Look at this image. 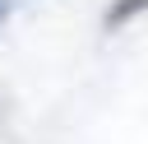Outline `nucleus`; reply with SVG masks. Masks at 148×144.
Returning <instances> with one entry per match:
<instances>
[{
  "instance_id": "f03ea898",
  "label": "nucleus",
  "mask_w": 148,
  "mask_h": 144,
  "mask_svg": "<svg viewBox=\"0 0 148 144\" xmlns=\"http://www.w3.org/2000/svg\"><path fill=\"white\" fill-rule=\"evenodd\" d=\"M18 5H28V0H0V23H5V19H9V14L18 9Z\"/></svg>"
},
{
  "instance_id": "f257e3e1",
  "label": "nucleus",
  "mask_w": 148,
  "mask_h": 144,
  "mask_svg": "<svg viewBox=\"0 0 148 144\" xmlns=\"http://www.w3.org/2000/svg\"><path fill=\"white\" fill-rule=\"evenodd\" d=\"M139 14H148V0H111V5H106V14H102V28H106V33H116V28L134 23Z\"/></svg>"
}]
</instances>
